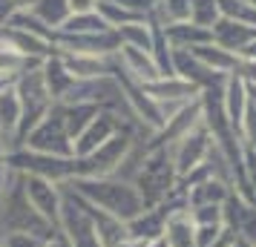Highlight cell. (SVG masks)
I'll list each match as a JSON object with an SVG mask.
<instances>
[{
	"label": "cell",
	"instance_id": "1",
	"mask_svg": "<svg viewBox=\"0 0 256 247\" xmlns=\"http://www.w3.org/2000/svg\"><path fill=\"white\" fill-rule=\"evenodd\" d=\"M64 187L72 190L86 204H92L98 210L116 216L118 222H124V224L144 210V201H141L138 190L132 187V184H127V181H118L112 176L110 178H72Z\"/></svg>",
	"mask_w": 256,
	"mask_h": 247
},
{
	"label": "cell",
	"instance_id": "2",
	"mask_svg": "<svg viewBox=\"0 0 256 247\" xmlns=\"http://www.w3.org/2000/svg\"><path fill=\"white\" fill-rule=\"evenodd\" d=\"M55 230L58 227H52L29 204V199H26V193H24V178H20V173H14L12 190L0 201V236L32 233V236H40V239H49V236H55Z\"/></svg>",
	"mask_w": 256,
	"mask_h": 247
},
{
	"label": "cell",
	"instance_id": "3",
	"mask_svg": "<svg viewBox=\"0 0 256 247\" xmlns=\"http://www.w3.org/2000/svg\"><path fill=\"white\" fill-rule=\"evenodd\" d=\"M176 167H173V155L170 150H152V153H144V161H141V170L136 176V184L132 187L138 190L141 201H144V210H152L158 207L176 187Z\"/></svg>",
	"mask_w": 256,
	"mask_h": 247
},
{
	"label": "cell",
	"instance_id": "4",
	"mask_svg": "<svg viewBox=\"0 0 256 247\" xmlns=\"http://www.w3.org/2000/svg\"><path fill=\"white\" fill-rule=\"evenodd\" d=\"M58 230L70 242V247H101L84 199H78L66 187H64V199H60V210H58Z\"/></svg>",
	"mask_w": 256,
	"mask_h": 247
},
{
	"label": "cell",
	"instance_id": "5",
	"mask_svg": "<svg viewBox=\"0 0 256 247\" xmlns=\"http://www.w3.org/2000/svg\"><path fill=\"white\" fill-rule=\"evenodd\" d=\"M130 150H132V132L124 127L118 135L101 144L95 153H90L86 158H78V176L75 178H110L127 158Z\"/></svg>",
	"mask_w": 256,
	"mask_h": 247
},
{
	"label": "cell",
	"instance_id": "6",
	"mask_svg": "<svg viewBox=\"0 0 256 247\" xmlns=\"http://www.w3.org/2000/svg\"><path fill=\"white\" fill-rule=\"evenodd\" d=\"M26 144H29L32 153L58 155V158H75V144H72L70 132L64 127L60 109H49V115L26 135Z\"/></svg>",
	"mask_w": 256,
	"mask_h": 247
},
{
	"label": "cell",
	"instance_id": "7",
	"mask_svg": "<svg viewBox=\"0 0 256 247\" xmlns=\"http://www.w3.org/2000/svg\"><path fill=\"white\" fill-rule=\"evenodd\" d=\"M213 147H216V144H213V135L208 132V127H204V124H198L193 132H187L182 141L170 147L176 176L184 178L187 173H193L196 167H202V164H204V161L210 158Z\"/></svg>",
	"mask_w": 256,
	"mask_h": 247
},
{
	"label": "cell",
	"instance_id": "8",
	"mask_svg": "<svg viewBox=\"0 0 256 247\" xmlns=\"http://www.w3.org/2000/svg\"><path fill=\"white\" fill-rule=\"evenodd\" d=\"M222 224L230 230L236 239H242L248 245L256 247V204L244 201L236 193H228V199L222 204Z\"/></svg>",
	"mask_w": 256,
	"mask_h": 247
},
{
	"label": "cell",
	"instance_id": "9",
	"mask_svg": "<svg viewBox=\"0 0 256 247\" xmlns=\"http://www.w3.org/2000/svg\"><path fill=\"white\" fill-rule=\"evenodd\" d=\"M20 178H24V193L29 199V204L52 227H58V210H60V199H64V187L55 184V181H46V178H38V176H20Z\"/></svg>",
	"mask_w": 256,
	"mask_h": 247
},
{
	"label": "cell",
	"instance_id": "10",
	"mask_svg": "<svg viewBox=\"0 0 256 247\" xmlns=\"http://www.w3.org/2000/svg\"><path fill=\"white\" fill-rule=\"evenodd\" d=\"M121 130H124V124H121L112 112H98V115L86 124V130L75 138V158H86L90 153H95L101 144H106Z\"/></svg>",
	"mask_w": 256,
	"mask_h": 247
},
{
	"label": "cell",
	"instance_id": "11",
	"mask_svg": "<svg viewBox=\"0 0 256 247\" xmlns=\"http://www.w3.org/2000/svg\"><path fill=\"white\" fill-rule=\"evenodd\" d=\"M141 89L150 95L152 101L158 104H187V101H196L202 89L193 86L190 81L178 78V75H170V78H156L150 83H141Z\"/></svg>",
	"mask_w": 256,
	"mask_h": 247
},
{
	"label": "cell",
	"instance_id": "12",
	"mask_svg": "<svg viewBox=\"0 0 256 247\" xmlns=\"http://www.w3.org/2000/svg\"><path fill=\"white\" fill-rule=\"evenodd\" d=\"M127 239L130 242H138V245H150L164 239V227H167V216L162 207H152V210H141L136 219H130L127 224Z\"/></svg>",
	"mask_w": 256,
	"mask_h": 247
},
{
	"label": "cell",
	"instance_id": "13",
	"mask_svg": "<svg viewBox=\"0 0 256 247\" xmlns=\"http://www.w3.org/2000/svg\"><path fill=\"white\" fill-rule=\"evenodd\" d=\"M210 35H213L216 46L239 55L248 43L256 40V29L254 26H244V23H236V20H228V17H219L216 23L210 26Z\"/></svg>",
	"mask_w": 256,
	"mask_h": 247
},
{
	"label": "cell",
	"instance_id": "14",
	"mask_svg": "<svg viewBox=\"0 0 256 247\" xmlns=\"http://www.w3.org/2000/svg\"><path fill=\"white\" fill-rule=\"evenodd\" d=\"M86 204V201H84ZM86 213L92 219V227H95V236H98V245L101 247H118L121 242H127V227L124 222H118L116 216L98 210L92 204H86Z\"/></svg>",
	"mask_w": 256,
	"mask_h": 247
},
{
	"label": "cell",
	"instance_id": "15",
	"mask_svg": "<svg viewBox=\"0 0 256 247\" xmlns=\"http://www.w3.org/2000/svg\"><path fill=\"white\" fill-rule=\"evenodd\" d=\"M222 101H224V112H228V121H230L233 132L239 135L244 109H248V104H250V98H248V86H244L236 75H228V83H224V95H222Z\"/></svg>",
	"mask_w": 256,
	"mask_h": 247
},
{
	"label": "cell",
	"instance_id": "16",
	"mask_svg": "<svg viewBox=\"0 0 256 247\" xmlns=\"http://www.w3.org/2000/svg\"><path fill=\"white\" fill-rule=\"evenodd\" d=\"M187 52H190L198 63H204L208 69H213L216 75H224V78L233 72L236 60H239V55H233V52L216 46V43H202V46H193V49H187Z\"/></svg>",
	"mask_w": 256,
	"mask_h": 247
},
{
	"label": "cell",
	"instance_id": "17",
	"mask_svg": "<svg viewBox=\"0 0 256 247\" xmlns=\"http://www.w3.org/2000/svg\"><path fill=\"white\" fill-rule=\"evenodd\" d=\"M228 193H230V184L228 181H222V178H208V181H202L196 187L187 190V210H193V207H208V204H224L228 199Z\"/></svg>",
	"mask_w": 256,
	"mask_h": 247
},
{
	"label": "cell",
	"instance_id": "18",
	"mask_svg": "<svg viewBox=\"0 0 256 247\" xmlns=\"http://www.w3.org/2000/svg\"><path fill=\"white\" fill-rule=\"evenodd\" d=\"M164 242H167V247H196V239H193V222H190L187 210H178V213H170V216H167Z\"/></svg>",
	"mask_w": 256,
	"mask_h": 247
},
{
	"label": "cell",
	"instance_id": "19",
	"mask_svg": "<svg viewBox=\"0 0 256 247\" xmlns=\"http://www.w3.org/2000/svg\"><path fill=\"white\" fill-rule=\"evenodd\" d=\"M222 17L219 12V0H190V23L210 29Z\"/></svg>",
	"mask_w": 256,
	"mask_h": 247
},
{
	"label": "cell",
	"instance_id": "20",
	"mask_svg": "<svg viewBox=\"0 0 256 247\" xmlns=\"http://www.w3.org/2000/svg\"><path fill=\"white\" fill-rule=\"evenodd\" d=\"M49 239H40V236L32 233H9L0 236V247H46Z\"/></svg>",
	"mask_w": 256,
	"mask_h": 247
},
{
	"label": "cell",
	"instance_id": "21",
	"mask_svg": "<svg viewBox=\"0 0 256 247\" xmlns=\"http://www.w3.org/2000/svg\"><path fill=\"white\" fill-rule=\"evenodd\" d=\"M193 224H222V207L219 204H208V207H193L187 210Z\"/></svg>",
	"mask_w": 256,
	"mask_h": 247
},
{
	"label": "cell",
	"instance_id": "22",
	"mask_svg": "<svg viewBox=\"0 0 256 247\" xmlns=\"http://www.w3.org/2000/svg\"><path fill=\"white\" fill-rule=\"evenodd\" d=\"M230 75H236V78H239V81L244 83V86H256V60L239 58Z\"/></svg>",
	"mask_w": 256,
	"mask_h": 247
},
{
	"label": "cell",
	"instance_id": "23",
	"mask_svg": "<svg viewBox=\"0 0 256 247\" xmlns=\"http://www.w3.org/2000/svg\"><path fill=\"white\" fill-rule=\"evenodd\" d=\"M95 3H98V0H72L70 6L75 9V14H86V12L95 9Z\"/></svg>",
	"mask_w": 256,
	"mask_h": 247
},
{
	"label": "cell",
	"instance_id": "24",
	"mask_svg": "<svg viewBox=\"0 0 256 247\" xmlns=\"http://www.w3.org/2000/svg\"><path fill=\"white\" fill-rule=\"evenodd\" d=\"M46 247H70V242L64 239V233H60V230H55V236H49Z\"/></svg>",
	"mask_w": 256,
	"mask_h": 247
},
{
	"label": "cell",
	"instance_id": "25",
	"mask_svg": "<svg viewBox=\"0 0 256 247\" xmlns=\"http://www.w3.org/2000/svg\"><path fill=\"white\" fill-rule=\"evenodd\" d=\"M239 58H248V60H256V40L254 43H248V46L239 52Z\"/></svg>",
	"mask_w": 256,
	"mask_h": 247
},
{
	"label": "cell",
	"instance_id": "26",
	"mask_svg": "<svg viewBox=\"0 0 256 247\" xmlns=\"http://www.w3.org/2000/svg\"><path fill=\"white\" fill-rule=\"evenodd\" d=\"M248 98H250V104L256 106V86H248Z\"/></svg>",
	"mask_w": 256,
	"mask_h": 247
},
{
	"label": "cell",
	"instance_id": "27",
	"mask_svg": "<svg viewBox=\"0 0 256 247\" xmlns=\"http://www.w3.org/2000/svg\"><path fill=\"white\" fill-rule=\"evenodd\" d=\"M248 3H254V6H256V0H248Z\"/></svg>",
	"mask_w": 256,
	"mask_h": 247
}]
</instances>
